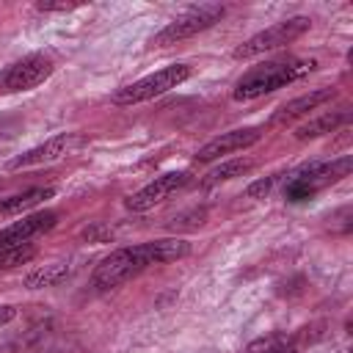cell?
<instances>
[{
	"label": "cell",
	"instance_id": "cell-3",
	"mask_svg": "<svg viewBox=\"0 0 353 353\" xmlns=\"http://www.w3.org/2000/svg\"><path fill=\"white\" fill-rule=\"evenodd\" d=\"M190 72H193V69H190L188 63L163 66V69H157L154 74L141 77V80H135V83L119 88V91L113 94V102H116V105H138V102L154 99V97H160V94L176 88V85H182V83L190 77Z\"/></svg>",
	"mask_w": 353,
	"mask_h": 353
},
{
	"label": "cell",
	"instance_id": "cell-16",
	"mask_svg": "<svg viewBox=\"0 0 353 353\" xmlns=\"http://www.w3.org/2000/svg\"><path fill=\"white\" fill-rule=\"evenodd\" d=\"M251 168H254V163H251V160H229V163H221L218 168H212V171L201 179V185H204V188H210V185H218V182H226V179L243 176V174H248Z\"/></svg>",
	"mask_w": 353,
	"mask_h": 353
},
{
	"label": "cell",
	"instance_id": "cell-9",
	"mask_svg": "<svg viewBox=\"0 0 353 353\" xmlns=\"http://www.w3.org/2000/svg\"><path fill=\"white\" fill-rule=\"evenodd\" d=\"M80 138L74 132H63V135H55L50 141H44L41 146H33L22 154H17L14 160L6 163V171H19V168H30V165H41V163H52V160H61L63 154L72 152V146H77Z\"/></svg>",
	"mask_w": 353,
	"mask_h": 353
},
{
	"label": "cell",
	"instance_id": "cell-13",
	"mask_svg": "<svg viewBox=\"0 0 353 353\" xmlns=\"http://www.w3.org/2000/svg\"><path fill=\"white\" fill-rule=\"evenodd\" d=\"M72 270H74V262H50V265H44V268L30 270V273L22 279V284H25L28 290L55 287V284L66 281V279L72 276Z\"/></svg>",
	"mask_w": 353,
	"mask_h": 353
},
{
	"label": "cell",
	"instance_id": "cell-5",
	"mask_svg": "<svg viewBox=\"0 0 353 353\" xmlns=\"http://www.w3.org/2000/svg\"><path fill=\"white\" fill-rule=\"evenodd\" d=\"M350 165H353L350 154H342V157H339V160H334V163H312L309 168H303V171H298V174H292V176H290L284 196H287L290 201L312 199L320 188H325V185H331V182H336V179L347 176Z\"/></svg>",
	"mask_w": 353,
	"mask_h": 353
},
{
	"label": "cell",
	"instance_id": "cell-11",
	"mask_svg": "<svg viewBox=\"0 0 353 353\" xmlns=\"http://www.w3.org/2000/svg\"><path fill=\"white\" fill-rule=\"evenodd\" d=\"M259 138H262V130H259V127H240V130L221 132L218 138L207 141V143L196 152V163H212V160H218L221 154H232V152L248 149V146H254Z\"/></svg>",
	"mask_w": 353,
	"mask_h": 353
},
{
	"label": "cell",
	"instance_id": "cell-22",
	"mask_svg": "<svg viewBox=\"0 0 353 353\" xmlns=\"http://www.w3.org/2000/svg\"><path fill=\"white\" fill-rule=\"evenodd\" d=\"M14 317H17V309H14V306H0V325L11 323Z\"/></svg>",
	"mask_w": 353,
	"mask_h": 353
},
{
	"label": "cell",
	"instance_id": "cell-17",
	"mask_svg": "<svg viewBox=\"0 0 353 353\" xmlns=\"http://www.w3.org/2000/svg\"><path fill=\"white\" fill-rule=\"evenodd\" d=\"M245 353H298L295 342L281 336V334H270V336H262L256 342H251L245 347Z\"/></svg>",
	"mask_w": 353,
	"mask_h": 353
},
{
	"label": "cell",
	"instance_id": "cell-18",
	"mask_svg": "<svg viewBox=\"0 0 353 353\" xmlns=\"http://www.w3.org/2000/svg\"><path fill=\"white\" fill-rule=\"evenodd\" d=\"M33 256H36V248H33L30 243L17 245V248H3V251H0V273H3V270H11V268H17V265H28Z\"/></svg>",
	"mask_w": 353,
	"mask_h": 353
},
{
	"label": "cell",
	"instance_id": "cell-1",
	"mask_svg": "<svg viewBox=\"0 0 353 353\" xmlns=\"http://www.w3.org/2000/svg\"><path fill=\"white\" fill-rule=\"evenodd\" d=\"M190 254V243L179 237H163V240H149L138 245H124L110 251L91 273V284L97 290H113L138 273H143L152 265H165L174 259H182Z\"/></svg>",
	"mask_w": 353,
	"mask_h": 353
},
{
	"label": "cell",
	"instance_id": "cell-7",
	"mask_svg": "<svg viewBox=\"0 0 353 353\" xmlns=\"http://www.w3.org/2000/svg\"><path fill=\"white\" fill-rule=\"evenodd\" d=\"M55 72V63L44 52H30L0 72V94H19L41 85Z\"/></svg>",
	"mask_w": 353,
	"mask_h": 353
},
{
	"label": "cell",
	"instance_id": "cell-15",
	"mask_svg": "<svg viewBox=\"0 0 353 353\" xmlns=\"http://www.w3.org/2000/svg\"><path fill=\"white\" fill-rule=\"evenodd\" d=\"M55 190L52 188H30V190H22L17 196H8V199H0V215H14V212H25L36 204H41L44 199H52Z\"/></svg>",
	"mask_w": 353,
	"mask_h": 353
},
{
	"label": "cell",
	"instance_id": "cell-21",
	"mask_svg": "<svg viewBox=\"0 0 353 353\" xmlns=\"http://www.w3.org/2000/svg\"><path fill=\"white\" fill-rule=\"evenodd\" d=\"M77 6H80V3H50V0L36 3L39 11H72V8H77Z\"/></svg>",
	"mask_w": 353,
	"mask_h": 353
},
{
	"label": "cell",
	"instance_id": "cell-14",
	"mask_svg": "<svg viewBox=\"0 0 353 353\" xmlns=\"http://www.w3.org/2000/svg\"><path fill=\"white\" fill-rule=\"evenodd\" d=\"M345 121H347V110H328V113H323V116L309 119L306 124H301L298 132H295V138H298V141L320 138V135H325V132H334V130H336L339 124H345Z\"/></svg>",
	"mask_w": 353,
	"mask_h": 353
},
{
	"label": "cell",
	"instance_id": "cell-12",
	"mask_svg": "<svg viewBox=\"0 0 353 353\" xmlns=\"http://www.w3.org/2000/svg\"><path fill=\"white\" fill-rule=\"evenodd\" d=\"M334 97H336L334 88H314V91H309V94H303L298 99H290L287 105H281L270 116V127H284V124H290L295 119H303V116H309V110H317L320 105H325Z\"/></svg>",
	"mask_w": 353,
	"mask_h": 353
},
{
	"label": "cell",
	"instance_id": "cell-20",
	"mask_svg": "<svg viewBox=\"0 0 353 353\" xmlns=\"http://www.w3.org/2000/svg\"><path fill=\"white\" fill-rule=\"evenodd\" d=\"M276 179H279V176H265V179H259V182H254V185H248V188H245V196H251V199H259V196H268V193L273 190V185H276Z\"/></svg>",
	"mask_w": 353,
	"mask_h": 353
},
{
	"label": "cell",
	"instance_id": "cell-19",
	"mask_svg": "<svg viewBox=\"0 0 353 353\" xmlns=\"http://www.w3.org/2000/svg\"><path fill=\"white\" fill-rule=\"evenodd\" d=\"M83 237H85L88 243H108V240L113 237V229L105 226V223H94V226L83 229Z\"/></svg>",
	"mask_w": 353,
	"mask_h": 353
},
{
	"label": "cell",
	"instance_id": "cell-4",
	"mask_svg": "<svg viewBox=\"0 0 353 353\" xmlns=\"http://www.w3.org/2000/svg\"><path fill=\"white\" fill-rule=\"evenodd\" d=\"M312 19L309 17H290L284 22H276L259 33H254L251 39H245L237 50H234V58L237 61H248V58H256L262 52H270V50H279L284 44H292L295 39H301L306 30H309Z\"/></svg>",
	"mask_w": 353,
	"mask_h": 353
},
{
	"label": "cell",
	"instance_id": "cell-2",
	"mask_svg": "<svg viewBox=\"0 0 353 353\" xmlns=\"http://www.w3.org/2000/svg\"><path fill=\"white\" fill-rule=\"evenodd\" d=\"M317 69V61L314 58H295V55H287V58H276V61H268L251 72H245L232 97L237 102H251V99H259L270 91H279L284 85H292L298 83L301 77H306L309 72Z\"/></svg>",
	"mask_w": 353,
	"mask_h": 353
},
{
	"label": "cell",
	"instance_id": "cell-6",
	"mask_svg": "<svg viewBox=\"0 0 353 353\" xmlns=\"http://www.w3.org/2000/svg\"><path fill=\"white\" fill-rule=\"evenodd\" d=\"M223 14H226V8L218 6V3L196 6V8L185 11V14H179L174 22H168L160 33H154L152 44H154V47H168V44H179V41H185V39H193L196 33H201V30L212 28L215 22H221Z\"/></svg>",
	"mask_w": 353,
	"mask_h": 353
},
{
	"label": "cell",
	"instance_id": "cell-8",
	"mask_svg": "<svg viewBox=\"0 0 353 353\" xmlns=\"http://www.w3.org/2000/svg\"><path fill=\"white\" fill-rule=\"evenodd\" d=\"M188 182H190V174H188V171H168V174H160V176H154L149 185H143L138 193H132V196L127 199V210H132V212H146V210H152L154 204H160V201H165L168 196H174L176 190H182Z\"/></svg>",
	"mask_w": 353,
	"mask_h": 353
},
{
	"label": "cell",
	"instance_id": "cell-10",
	"mask_svg": "<svg viewBox=\"0 0 353 353\" xmlns=\"http://www.w3.org/2000/svg\"><path fill=\"white\" fill-rule=\"evenodd\" d=\"M55 223H58V212H55V210H44V212L25 215L22 221H14L11 226L0 229V251H3V248L25 245V243H28V240H33L36 234L50 232Z\"/></svg>",
	"mask_w": 353,
	"mask_h": 353
}]
</instances>
